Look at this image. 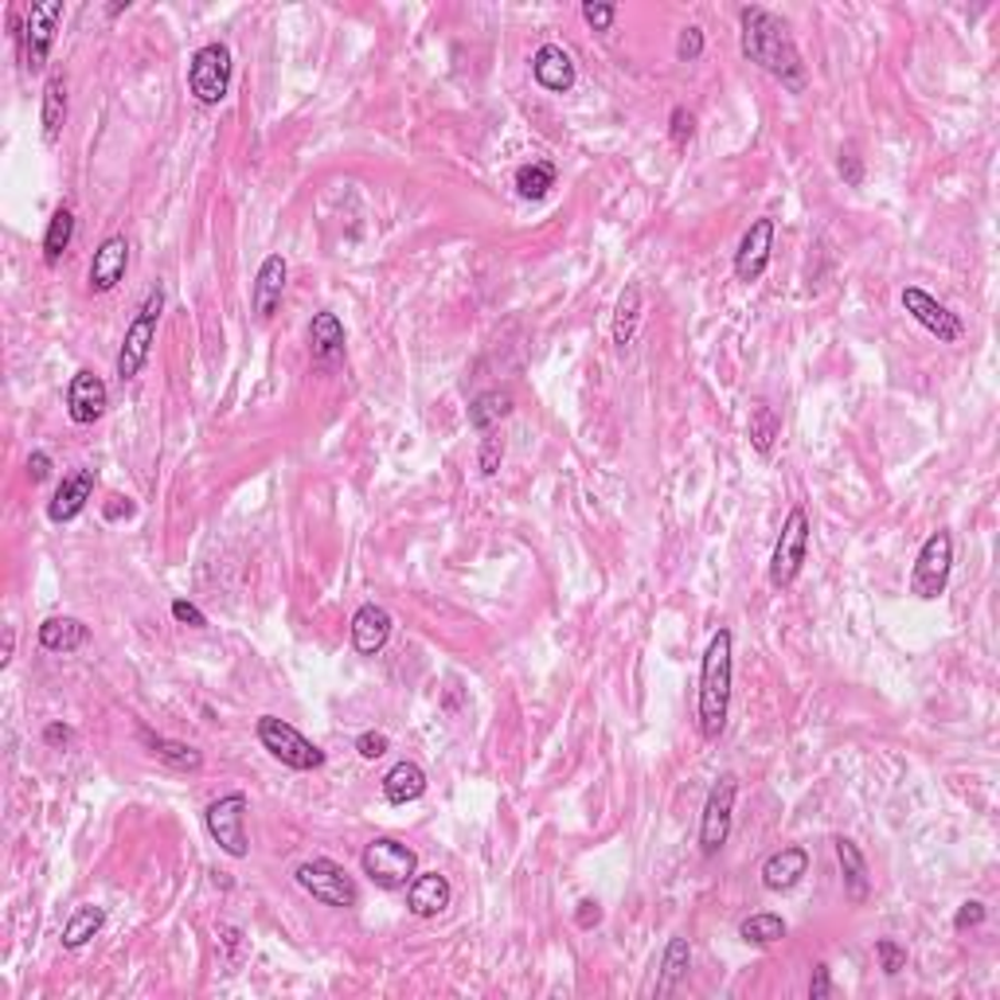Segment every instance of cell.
<instances>
[{"label": "cell", "mask_w": 1000, "mask_h": 1000, "mask_svg": "<svg viewBox=\"0 0 1000 1000\" xmlns=\"http://www.w3.org/2000/svg\"><path fill=\"white\" fill-rule=\"evenodd\" d=\"M531 78H536L544 90H551V95H567L574 86V60L559 47V43H544V47L531 55Z\"/></svg>", "instance_id": "22"}, {"label": "cell", "mask_w": 1000, "mask_h": 1000, "mask_svg": "<svg viewBox=\"0 0 1000 1000\" xmlns=\"http://www.w3.org/2000/svg\"><path fill=\"white\" fill-rule=\"evenodd\" d=\"M95 496V470H75L71 477H63V485L55 488V496L47 501V520L52 524H67L90 505Z\"/></svg>", "instance_id": "20"}, {"label": "cell", "mask_w": 1000, "mask_h": 1000, "mask_svg": "<svg viewBox=\"0 0 1000 1000\" xmlns=\"http://www.w3.org/2000/svg\"><path fill=\"white\" fill-rule=\"evenodd\" d=\"M875 958H880L883 974L895 977L899 969L906 966V949L899 946V942H891V938H880V942H875Z\"/></svg>", "instance_id": "40"}, {"label": "cell", "mask_w": 1000, "mask_h": 1000, "mask_svg": "<svg viewBox=\"0 0 1000 1000\" xmlns=\"http://www.w3.org/2000/svg\"><path fill=\"white\" fill-rule=\"evenodd\" d=\"M86 642H90V630L78 617H47L40 625V645L47 653H75Z\"/></svg>", "instance_id": "27"}, {"label": "cell", "mask_w": 1000, "mask_h": 1000, "mask_svg": "<svg viewBox=\"0 0 1000 1000\" xmlns=\"http://www.w3.org/2000/svg\"><path fill=\"white\" fill-rule=\"evenodd\" d=\"M949 571H954V536L946 528H938L918 548V559L911 567V594L923 602L942 599L949 587Z\"/></svg>", "instance_id": "7"}, {"label": "cell", "mask_w": 1000, "mask_h": 1000, "mask_svg": "<svg viewBox=\"0 0 1000 1000\" xmlns=\"http://www.w3.org/2000/svg\"><path fill=\"white\" fill-rule=\"evenodd\" d=\"M63 17V0H43V4H32L24 17V60L32 71L47 67V55H52V43H55V24Z\"/></svg>", "instance_id": "13"}, {"label": "cell", "mask_w": 1000, "mask_h": 1000, "mask_svg": "<svg viewBox=\"0 0 1000 1000\" xmlns=\"http://www.w3.org/2000/svg\"><path fill=\"white\" fill-rule=\"evenodd\" d=\"M359 868H364V875H368L376 888L399 891L419 875V852L395 837H376L364 852H359Z\"/></svg>", "instance_id": "3"}, {"label": "cell", "mask_w": 1000, "mask_h": 1000, "mask_svg": "<svg viewBox=\"0 0 1000 1000\" xmlns=\"http://www.w3.org/2000/svg\"><path fill=\"white\" fill-rule=\"evenodd\" d=\"M106 407H110V391H106L103 376H95V372H75L71 376V387H67V415L75 427H90V422H98L106 415Z\"/></svg>", "instance_id": "14"}, {"label": "cell", "mask_w": 1000, "mask_h": 1000, "mask_svg": "<svg viewBox=\"0 0 1000 1000\" xmlns=\"http://www.w3.org/2000/svg\"><path fill=\"white\" fill-rule=\"evenodd\" d=\"M556 189V164L551 161H528L516 169V196L520 200H544L548 192Z\"/></svg>", "instance_id": "33"}, {"label": "cell", "mask_w": 1000, "mask_h": 1000, "mask_svg": "<svg viewBox=\"0 0 1000 1000\" xmlns=\"http://www.w3.org/2000/svg\"><path fill=\"white\" fill-rule=\"evenodd\" d=\"M692 969V942L688 938H668L665 958H660V977H657V997H673L680 989V981Z\"/></svg>", "instance_id": "28"}, {"label": "cell", "mask_w": 1000, "mask_h": 1000, "mask_svg": "<svg viewBox=\"0 0 1000 1000\" xmlns=\"http://www.w3.org/2000/svg\"><path fill=\"white\" fill-rule=\"evenodd\" d=\"M286 278H290L286 258L266 255L255 275V286H250V309H255L258 321H270V316L278 313V305H282V298H286Z\"/></svg>", "instance_id": "17"}, {"label": "cell", "mask_w": 1000, "mask_h": 1000, "mask_svg": "<svg viewBox=\"0 0 1000 1000\" xmlns=\"http://www.w3.org/2000/svg\"><path fill=\"white\" fill-rule=\"evenodd\" d=\"M422 794H427V770H422L419 762L402 759L384 774V797L391 805H411V802H419Z\"/></svg>", "instance_id": "24"}, {"label": "cell", "mask_w": 1000, "mask_h": 1000, "mask_svg": "<svg viewBox=\"0 0 1000 1000\" xmlns=\"http://www.w3.org/2000/svg\"><path fill=\"white\" fill-rule=\"evenodd\" d=\"M293 880H298V888L305 891V895H313L316 903H325V906H336V911H352V906L359 903L356 880H352L336 860H329V856H313V860L298 863Z\"/></svg>", "instance_id": "5"}, {"label": "cell", "mask_w": 1000, "mask_h": 1000, "mask_svg": "<svg viewBox=\"0 0 1000 1000\" xmlns=\"http://www.w3.org/2000/svg\"><path fill=\"white\" fill-rule=\"evenodd\" d=\"M809 513L802 505L789 508L786 524H782V536L774 544V556H770V587H794L797 574L805 567V556H809Z\"/></svg>", "instance_id": "8"}, {"label": "cell", "mask_w": 1000, "mask_h": 1000, "mask_svg": "<svg viewBox=\"0 0 1000 1000\" xmlns=\"http://www.w3.org/2000/svg\"><path fill=\"white\" fill-rule=\"evenodd\" d=\"M172 617H176L180 625H192V630H204V625H207L204 610L192 606L189 599H176V602H172Z\"/></svg>", "instance_id": "46"}, {"label": "cell", "mask_w": 1000, "mask_h": 1000, "mask_svg": "<svg viewBox=\"0 0 1000 1000\" xmlns=\"http://www.w3.org/2000/svg\"><path fill=\"white\" fill-rule=\"evenodd\" d=\"M668 138H673L676 149H685L688 141L696 138V118H692L688 106H676L673 110V118H668Z\"/></svg>", "instance_id": "38"}, {"label": "cell", "mask_w": 1000, "mask_h": 1000, "mask_svg": "<svg viewBox=\"0 0 1000 1000\" xmlns=\"http://www.w3.org/2000/svg\"><path fill=\"white\" fill-rule=\"evenodd\" d=\"M161 309H164V293L153 290L146 298V305H141V313L133 316V325H129L126 336H121L118 364H114V372H118L121 384L138 379L141 368L149 364V352H153V344H157V321H161Z\"/></svg>", "instance_id": "6"}, {"label": "cell", "mask_w": 1000, "mask_h": 1000, "mask_svg": "<svg viewBox=\"0 0 1000 1000\" xmlns=\"http://www.w3.org/2000/svg\"><path fill=\"white\" fill-rule=\"evenodd\" d=\"M770 250H774V219H754L751 232L743 235L735 250V278L739 282H759L770 266Z\"/></svg>", "instance_id": "15"}, {"label": "cell", "mask_w": 1000, "mask_h": 1000, "mask_svg": "<svg viewBox=\"0 0 1000 1000\" xmlns=\"http://www.w3.org/2000/svg\"><path fill=\"white\" fill-rule=\"evenodd\" d=\"M71 239H75V212L63 204V207H55V215L47 219V232H43V262L60 266V258L67 255Z\"/></svg>", "instance_id": "31"}, {"label": "cell", "mask_w": 1000, "mask_h": 1000, "mask_svg": "<svg viewBox=\"0 0 1000 1000\" xmlns=\"http://www.w3.org/2000/svg\"><path fill=\"white\" fill-rule=\"evenodd\" d=\"M899 301H903L906 316L918 321L931 336H938L942 344H958L961 336H966V321H961L958 313H949V305H942L934 293L918 290V286H906V290L899 293Z\"/></svg>", "instance_id": "12"}, {"label": "cell", "mask_w": 1000, "mask_h": 1000, "mask_svg": "<svg viewBox=\"0 0 1000 1000\" xmlns=\"http://www.w3.org/2000/svg\"><path fill=\"white\" fill-rule=\"evenodd\" d=\"M731 680H735V637L731 630L711 633L700 665V696H696V723L708 743H716L727 731L731 716Z\"/></svg>", "instance_id": "2"}, {"label": "cell", "mask_w": 1000, "mask_h": 1000, "mask_svg": "<svg viewBox=\"0 0 1000 1000\" xmlns=\"http://www.w3.org/2000/svg\"><path fill=\"white\" fill-rule=\"evenodd\" d=\"M837 169H840V176H845L848 189H860V184H863V157L856 153V146H845V149H840Z\"/></svg>", "instance_id": "42"}, {"label": "cell", "mask_w": 1000, "mask_h": 1000, "mask_svg": "<svg viewBox=\"0 0 1000 1000\" xmlns=\"http://www.w3.org/2000/svg\"><path fill=\"white\" fill-rule=\"evenodd\" d=\"M642 286L630 282L622 290V298H617V309H614V344L617 348H630L633 341H637V329H642Z\"/></svg>", "instance_id": "30"}, {"label": "cell", "mask_w": 1000, "mask_h": 1000, "mask_svg": "<svg viewBox=\"0 0 1000 1000\" xmlns=\"http://www.w3.org/2000/svg\"><path fill=\"white\" fill-rule=\"evenodd\" d=\"M739 938L751 942V946H774V942L786 938V918L770 915V911H759V915L739 923Z\"/></svg>", "instance_id": "36"}, {"label": "cell", "mask_w": 1000, "mask_h": 1000, "mask_svg": "<svg viewBox=\"0 0 1000 1000\" xmlns=\"http://www.w3.org/2000/svg\"><path fill=\"white\" fill-rule=\"evenodd\" d=\"M71 735H75V731H71L67 723H47V727H43V743H47V746L71 743Z\"/></svg>", "instance_id": "49"}, {"label": "cell", "mask_w": 1000, "mask_h": 1000, "mask_svg": "<svg viewBox=\"0 0 1000 1000\" xmlns=\"http://www.w3.org/2000/svg\"><path fill=\"white\" fill-rule=\"evenodd\" d=\"M508 415H513V395L508 391H481L470 402V427L481 430V434H488L493 422L508 419Z\"/></svg>", "instance_id": "34"}, {"label": "cell", "mask_w": 1000, "mask_h": 1000, "mask_svg": "<svg viewBox=\"0 0 1000 1000\" xmlns=\"http://www.w3.org/2000/svg\"><path fill=\"white\" fill-rule=\"evenodd\" d=\"M103 926H106V911H103V906H95V903L78 906L75 915L67 918V926H63V946H67V949H83L86 942H90L98 931H103Z\"/></svg>", "instance_id": "35"}, {"label": "cell", "mask_w": 1000, "mask_h": 1000, "mask_svg": "<svg viewBox=\"0 0 1000 1000\" xmlns=\"http://www.w3.org/2000/svg\"><path fill=\"white\" fill-rule=\"evenodd\" d=\"M40 121H43V141L55 146L67 126V78L52 75L43 83V98H40Z\"/></svg>", "instance_id": "25"}, {"label": "cell", "mask_w": 1000, "mask_h": 1000, "mask_svg": "<svg viewBox=\"0 0 1000 1000\" xmlns=\"http://www.w3.org/2000/svg\"><path fill=\"white\" fill-rule=\"evenodd\" d=\"M52 470H55L52 453L32 450V458H28V477H32V485H43V481L52 477Z\"/></svg>", "instance_id": "47"}, {"label": "cell", "mask_w": 1000, "mask_h": 1000, "mask_svg": "<svg viewBox=\"0 0 1000 1000\" xmlns=\"http://www.w3.org/2000/svg\"><path fill=\"white\" fill-rule=\"evenodd\" d=\"M204 825L212 832V840L232 856V860H247L250 840H247V794H223L219 802H212L204 809Z\"/></svg>", "instance_id": "10"}, {"label": "cell", "mask_w": 1000, "mask_h": 1000, "mask_svg": "<svg viewBox=\"0 0 1000 1000\" xmlns=\"http://www.w3.org/2000/svg\"><path fill=\"white\" fill-rule=\"evenodd\" d=\"M739 28H743V32H739V43H743L746 60L759 63V67L766 71L770 78H778L786 90L802 95L809 75H805L802 52H797L789 28L770 9H762V4H746V9L739 12Z\"/></svg>", "instance_id": "1"}, {"label": "cell", "mask_w": 1000, "mask_h": 1000, "mask_svg": "<svg viewBox=\"0 0 1000 1000\" xmlns=\"http://www.w3.org/2000/svg\"><path fill=\"white\" fill-rule=\"evenodd\" d=\"M574 923H579L582 931H590V926H599V923H602V906L594 903V899H582L579 911H574Z\"/></svg>", "instance_id": "48"}, {"label": "cell", "mask_w": 1000, "mask_h": 1000, "mask_svg": "<svg viewBox=\"0 0 1000 1000\" xmlns=\"http://www.w3.org/2000/svg\"><path fill=\"white\" fill-rule=\"evenodd\" d=\"M126 270H129V239L126 235H110V239H103V247L95 250V258H90L86 286H90V293H110V290H118Z\"/></svg>", "instance_id": "16"}, {"label": "cell", "mask_w": 1000, "mask_h": 1000, "mask_svg": "<svg viewBox=\"0 0 1000 1000\" xmlns=\"http://www.w3.org/2000/svg\"><path fill=\"white\" fill-rule=\"evenodd\" d=\"M829 997H832V974L825 961H817L809 977V1000H829Z\"/></svg>", "instance_id": "45"}, {"label": "cell", "mask_w": 1000, "mask_h": 1000, "mask_svg": "<svg viewBox=\"0 0 1000 1000\" xmlns=\"http://www.w3.org/2000/svg\"><path fill=\"white\" fill-rule=\"evenodd\" d=\"M985 903H977V899H969V903L958 906V915H954V931H974V926L985 923Z\"/></svg>", "instance_id": "44"}, {"label": "cell", "mask_w": 1000, "mask_h": 1000, "mask_svg": "<svg viewBox=\"0 0 1000 1000\" xmlns=\"http://www.w3.org/2000/svg\"><path fill=\"white\" fill-rule=\"evenodd\" d=\"M255 735H258V743H262V751L270 754V759L282 762V766H290V770H321L325 766V751H321L316 743H309L298 727L286 723V719L262 716L255 723Z\"/></svg>", "instance_id": "4"}, {"label": "cell", "mask_w": 1000, "mask_h": 1000, "mask_svg": "<svg viewBox=\"0 0 1000 1000\" xmlns=\"http://www.w3.org/2000/svg\"><path fill=\"white\" fill-rule=\"evenodd\" d=\"M735 797H739V778L735 774H719L711 786L708 802L700 813V852L719 856L731 837V817H735Z\"/></svg>", "instance_id": "11"}, {"label": "cell", "mask_w": 1000, "mask_h": 1000, "mask_svg": "<svg viewBox=\"0 0 1000 1000\" xmlns=\"http://www.w3.org/2000/svg\"><path fill=\"white\" fill-rule=\"evenodd\" d=\"M582 20H587L594 32H610L617 20V9L614 4H602V0H587V4H582Z\"/></svg>", "instance_id": "39"}, {"label": "cell", "mask_w": 1000, "mask_h": 1000, "mask_svg": "<svg viewBox=\"0 0 1000 1000\" xmlns=\"http://www.w3.org/2000/svg\"><path fill=\"white\" fill-rule=\"evenodd\" d=\"M232 86V52L227 43H204L189 60V90L200 106H219Z\"/></svg>", "instance_id": "9"}, {"label": "cell", "mask_w": 1000, "mask_h": 1000, "mask_svg": "<svg viewBox=\"0 0 1000 1000\" xmlns=\"http://www.w3.org/2000/svg\"><path fill=\"white\" fill-rule=\"evenodd\" d=\"M832 848H837V863H840V880H845V895L852 899V903H868V895H872V875H868V860H863L860 845L848 837H837L832 840Z\"/></svg>", "instance_id": "23"}, {"label": "cell", "mask_w": 1000, "mask_h": 1000, "mask_svg": "<svg viewBox=\"0 0 1000 1000\" xmlns=\"http://www.w3.org/2000/svg\"><path fill=\"white\" fill-rule=\"evenodd\" d=\"M138 739H141V746L153 754V759L169 762V766H176V770H189V774H196V770L204 766V754H200L196 746H189V743H176V739L153 735L149 727H141Z\"/></svg>", "instance_id": "26"}, {"label": "cell", "mask_w": 1000, "mask_h": 1000, "mask_svg": "<svg viewBox=\"0 0 1000 1000\" xmlns=\"http://www.w3.org/2000/svg\"><path fill=\"white\" fill-rule=\"evenodd\" d=\"M450 899H453V888L442 872H422L407 883V911H411L415 918H438L445 906H450Z\"/></svg>", "instance_id": "21"}, {"label": "cell", "mask_w": 1000, "mask_h": 1000, "mask_svg": "<svg viewBox=\"0 0 1000 1000\" xmlns=\"http://www.w3.org/2000/svg\"><path fill=\"white\" fill-rule=\"evenodd\" d=\"M746 434H751L754 450H759L762 458H770V453H774V442H778V434H782L778 411H774L770 402H754V407H751V422H746Z\"/></svg>", "instance_id": "32"}, {"label": "cell", "mask_w": 1000, "mask_h": 1000, "mask_svg": "<svg viewBox=\"0 0 1000 1000\" xmlns=\"http://www.w3.org/2000/svg\"><path fill=\"white\" fill-rule=\"evenodd\" d=\"M12 649H17V630H12V625H4V653H0V668H9Z\"/></svg>", "instance_id": "51"}, {"label": "cell", "mask_w": 1000, "mask_h": 1000, "mask_svg": "<svg viewBox=\"0 0 1000 1000\" xmlns=\"http://www.w3.org/2000/svg\"><path fill=\"white\" fill-rule=\"evenodd\" d=\"M356 751H359V759H384L387 751H391V743H387V735L384 731H364V735L356 739Z\"/></svg>", "instance_id": "43"}, {"label": "cell", "mask_w": 1000, "mask_h": 1000, "mask_svg": "<svg viewBox=\"0 0 1000 1000\" xmlns=\"http://www.w3.org/2000/svg\"><path fill=\"white\" fill-rule=\"evenodd\" d=\"M805 872H809V852L802 845H786L778 852H770L762 863V888L782 895V891H794L805 880Z\"/></svg>", "instance_id": "19"}, {"label": "cell", "mask_w": 1000, "mask_h": 1000, "mask_svg": "<svg viewBox=\"0 0 1000 1000\" xmlns=\"http://www.w3.org/2000/svg\"><path fill=\"white\" fill-rule=\"evenodd\" d=\"M309 348H313V359L329 364V359L344 356V325L336 313H316L309 321Z\"/></svg>", "instance_id": "29"}, {"label": "cell", "mask_w": 1000, "mask_h": 1000, "mask_svg": "<svg viewBox=\"0 0 1000 1000\" xmlns=\"http://www.w3.org/2000/svg\"><path fill=\"white\" fill-rule=\"evenodd\" d=\"M391 614H387L384 606H376V602H364V606L352 614V649L359 653V657H376V653H384V645L391 642Z\"/></svg>", "instance_id": "18"}, {"label": "cell", "mask_w": 1000, "mask_h": 1000, "mask_svg": "<svg viewBox=\"0 0 1000 1000\" xmlns=\"http://www.w3.org/2000/svg\"><path fill=\"white\" fill-rule=\"evenodd\" d=\"M501 462H505V442L488 430L485 438H481V450H477V470L481 477H493L496 470H501Z\"/></svg>", "instance_id": "37"}, {"label": "cell", "mask_w": 1000, "mask_h": 1000, "mask_svg": "<svg viewBox=\"0 0 1000 1000\" xmlns=\"http://www.w3.org/2000/svg\"><path fill=\"white\" fill-rule=\"evenodd\" d=\"M703 55V28H685L680 40H676V60L680 63H696Z\"/></svg>", "instance_id": "41"}, {"label": "cell", "mask_w": 1000, "mask_h": 1000, "mask_svg": "<svg viewBox=\"0 0 1000 1000\" xmlns=\"http://www.w3.org/2000/svg\"><path fill=\"white\" fill-rule=\"evenodd\" d=\"M118 516H133V501L114 496V505H106V520H118Z\"/></svg>", "instance_id": "50"}]
</instances>
